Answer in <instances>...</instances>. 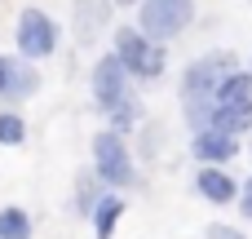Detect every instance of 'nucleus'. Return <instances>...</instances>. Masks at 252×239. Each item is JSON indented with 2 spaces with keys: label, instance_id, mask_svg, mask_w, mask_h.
Returning a JSON list of instances; mask_svg holds the SVG:
<instances>
[{
  "label": "nucleus",
  "instance_id": "nucleus-18",
  "mask_svg": "<svg viewBox=\"0 0 252 239\" xmlns=\"http://www.w3.org/2000/svg\"><path fill=\"white\" fill-rule=\"evenodd\" d=\"M208 239H248L244 231H235V226H221V222H213L208 226Z\"/></svg>",
  "mask_w": 252,
  "mask_h": 239
},
{
  "label": "nucleus",
  "instance_id": "nucleus-21",
  "mask_svg": "<svg viewBox=\"0 0 252 239\" xmlns=\"http://www.w3.org/2000/svg\"><path fill=\"white\" fill-rule=\"evenodd\" d=\"M111 4H142V0H111Z\"/></svg>",
  "mask_w": 252,
  "mask_h": 239
},
{
  "label": "nucleus",
  "instance_id": "nucleus-13",
  "mask_svg": "<svg viewBox=\"0 0 252 239\" xmlns=\"http://www.w3.org/2000/svg\"><path fill=\"white\" fill-rule=\"evenodd\" d=\"M208 129H213V133H226V137L248 133V129H252V102H244V106H217Z\"/></svg>",
  "mask_w": 252,
  "mask_h": 239
},
{
  "label": "nucleus",
  "instance_id": "nucleus-8",
  "mask_svg": "<svg viewBox=\"0 0 252 239\" xmlns=\"http://www.w3.org/2000/svg\"><path fill=\"white\" fill-rule=\"evenodd\" d=\"M40 71H35V62H22V58H13L9 62V89H4V98L0 102H9V111L18 106V102H27V98H35L40 93Z\"/></svg>",
  "mask_w": 252,
  "mask_h": 239
},
{
  "label": "nucleus",
  "instance_id": "nucleus-11",
  "mask_svg": "<svg viewBox=\"0 0 252 239\" xmlns=\"http://www.w3.org/2000/svg\"><path fill=\"white\" fill-rule=\"evenodd\" d=\"M124 208H128V204H124V195L106 191V195H102V204H97V208H93V217H89V222H93V235H97V239H115V226H120Z\"/></svg>",
  "mask_w": 252,
  "mask_h": 239
},
{
  "label": "nucleus",
  "instance_id": "nucleus-19",
  "mask_svg": "<svg viewBox=\"0 0 252 239\" xmlns=\"http://www.w3.org/2000/svg\"><path fill=\"white\" fill-rule=\"evenodd\" d=\"M239 191H244V195H239V208H244V217H252V177L239 186Z\"/></svg>",
  "mask_w": 252,
  "mask_h": 239
},
{
  "label": "nucleus",
  "instance_id": "nucleus-4",
  "mask_svg": "<svg viewBox=\"0 0 252 239\" xmlns=\"http://www.w3.org/2000/svg\"><path fill=\"white\" fill-rule=\"evenodd\" d=\"M230 71H239V67H235V53H226V49H217V53H208V58H195V62L186 67V75H182V106H208L213 93H217V84H221ZM213 106H217V102H213Z\"/></svg>",
  "mask_w": 252,
  "mask_h": 239
},
{
  "label": "nucleus",
  "instance_id": "nucleus-17",
  "mask_svg": "<svg viewBox=\"0 0 252 239\" xmlns=\"http://www.w3.org/2000/svg\"><path fill=\"white\" fill-rule=\"evenodd\" d=\"M27 142V120L18 111H0V146H22Z\"/></svg>",
  "mask_w": 252,
  "mask_h": 239
},
{
  "label": "nucleus",
  "instance_id": "nucleus-15",
  "mask_svg": "<svg viewBox=\"0 0 252 239\" xmlns=\"http://www.w3.org/2000/svg\"><path fill=\"white\" fill-rule=\"evenodd\" d=\"M31 235H35L31 213L18 208V204H4L0 208V239H31Z\"/></svg>",
  "mask_w": 252,
  "mask_h": 239
},
{
  "label": "nucleus",
  "instance_id": "nucleus-6",
  "mask_svg": "<svg viewBox=\"0 0 252 239\" xmlns=\"http://www.w3.org/2000/svg\"><path fill=\"white\" fill-rule=\"evenodd\" d=\"M89 93H93L97 111H115V106L133 93V89H128V71L120 67L115 53H102V58L93 62V71H89Z\"/></svg>",
  "mask_w": 252,
  "mask_h": 239
},
{
  "label": "nucleus",
  "instance_id": "nucleus-20",
  "mask_svg": "<svg viewBox=\"0 0 252 239\" xmlns=\"http://www.w3.org/2000/svg\"><path fill=\"white\" fill-rule=\"evenodd\" d=\"M9 62H13V58L0 53V98H4V89H9Z\"/></svg>",
  "mask_w": 252,
  "mask_h": 239
},
{
  "label": "nucleus",
  "instance_id": "nucleus-2",
  "mask_svg": "<svg viewBox=\"0 0 252 239\" xmlns=\"http://www.w3.org/2000/svg\"><path fill=\"white\" fill-rule=\"evenodd\" d=\"M115 58H120V67L128 71V80L137 75V80H159L164 75V67H168V53H164V44H155V40H146L137 27H120L115 31V49H111Z\"/></svg>",
  "mask_w": 252,
  "mask_h": 239
},
{
  "label": "nucleus",
  "instance_id": "nucleus-14",
  "mask_svg": "<svg viewBox=\"0 0 252 239\" xmlns=\"http://www.w3.org/2000/svg\"><path fill=\"white\" fill-rule=\"evenodd\" d=\"M102 195H106V191H102V182L93 177V169H80V173H75V213H80V217H93V208L102 204Z\"/></svg>",
  "mask_w": 252,
  "mask_h": 239
},
{
  "label": "nucleus",
  "instance_id": "nucleus-16",
  "mask_svg": "<svg viewBox=\"0 0 252 239\" xmlns=\"http://www.w3.org/2000/svg\"><path fill=\"white\" fill-rule=\"evenodd\" d=\"M106 120H111V133H120V137H124L128 129H137V124H142V102L128 93L115 111H106Z\"/></svg>",
  "mask_w": 252,
  "mask_h": 239
},
{
  "label": "nucleus",
  "instance_id": "nucleus-10",
  "mask_svg": "<svg viewBox=\"0 0 252 239\" xmlns=\"http://www.w3.org/2000/svg\"><path fill=\"white\" fill-rule=\"evenodd\" d=\"M239 155V146H235V137H226V133H195V160H204L208 169L213 164H226V160H235Z\"/></svg>",
  "mask_w": 252,
  "mask_h": 239
},
{
  "label": "nucleus",
  "instance_id": "nucleus-12",
  "mask_svg": "<svg viewBox=\"0 0 252 239\" xmlns=\"http://www.w3.org/2000/svg\"><path fill=\"white\" fill-rule=\"evenodd\" d=\"M213 102H217V106H244V102H252V75L248 71H230V75L217 84Z\"/></svg>",
  "mask_w": 252,
  "mask_h": 239
},
{
  "label": "nucleus",
  "instance_id": "nucleus-9",
  "mask_svg": "<svg viewBox=\"0 0 252 239\" xmlns=\"http://www.w3.org/2000/svg\"><path fill=\"white\" fill-rule=\"evenodd\" d=\"M195 191H199L208 204H230V200H239L235 177H230V173H221V169H208V164L195 173Z\"/></svg>",
  "mask_w": 252,
  "mask_h": 239
},
{
  "label": "nucleus",
  "instance_id": "nucleus-1",
  "mask_svg": "<svg viewBox=\"0 0 252 239\" xmlns=\"http://www.w3.org/2000/svg\"><path fill=\"white\" fill-rule=\"evenodd\" d=\"M93 177H97L102 186H111V191H128V186L137 182L133 151H128V142H124L120 133H111V129L93 133Z\"/></svg>",
  "mask_w": 252,
  "mask_h": 239
},
{
  "label": "nucleus",
  "instance_id": "nucleus-7",
  "mask_svg": "<svg viewBox=\"0 0 252 239\" xmlns=\"http://www.w3.org/2000/svg\"><path fill=\"white\" fill-rule=\"evenodd\" d=\"M106 27H111V0H71V31L80 44L102 40Z\"/></svg>",
  "mask_w": 252,
  "mask_h": 239
},
{
  "label": "nucleus",
  "instance_id": "nucleus-3",
  "mask_svg": "<svg viewBox=\"0 0 252 239\" xmlns=\"http://www.w3.org/2000/svg\"><path fill=\"white\" fill-rule=\"evenodd\" d=\"M58 40H62V31H58V22L44 13V9H22L18 13V22H13V49H18V58L22 62H44V58H53L58 53Z\"/></svg>",
  "mask_w": 252,
  "mask_h": 239
},
{
  "label": "nucleus",
  "instance_id": "nucleus-5",
  "mask_svg": "<svg viewBox=\"0 0 252 239\" xmlns=\"http://www.w3.org/2000/svg\"><path fill=\"white\" fill-rule=\"evenodd\" d=\"M195 22V0H142L137 4V31L155 44L182 35Z\"/></svg>",
  "mask_w": 252,
  "mask_h": 239
}]
</instances>
